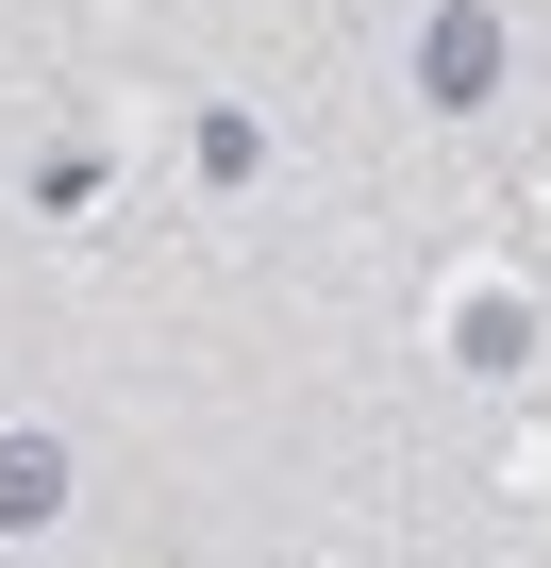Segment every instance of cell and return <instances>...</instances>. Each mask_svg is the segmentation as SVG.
<instances>
[{"instance_id":"obj_2","label":"cell","mask_w":551,"mask_h":568,"mask_svg":"<svg viewBox=\"0 0 551 568\" xmlns=\"http://www.w3.org/2000/svg\"><path fill=\"white\" fill-rule=\"evenodd\" d=\"M51 501H68V452H34V435H18V452H0V535H34Z\"/></svg>"},{"instance_id":"obj_1","label":"cell","mask_w":551,"mask_h":568,"mask_svg":"<svg viewBox=\"0 0 551 568\" xmlns=\"http://www.w3.org/2000/svg\"><path fill=\"white\" fill-rule=\"evenodd\" d=\"M484 68H501V34H484V18H435V34H418V84H435V101H468Z\"/></svg>"}]
</instances>
